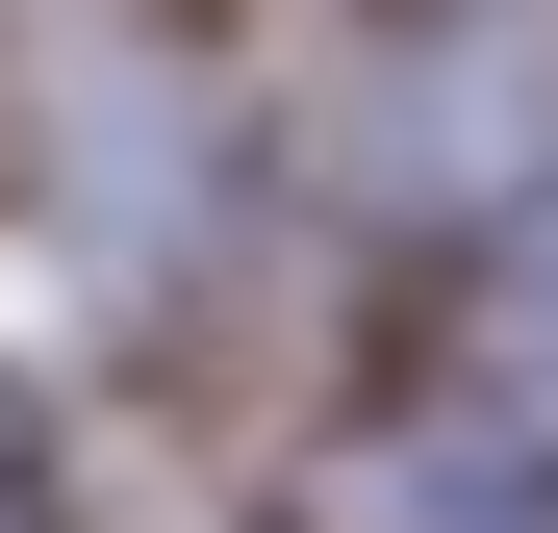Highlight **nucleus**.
Here are the masks:
<instances>
[{
	"label": "nucleus",
	"mask_w": 558,
	"mask_h": 533,
	"mask_svg": "<svg viewBox=\"0 0 558 533\" xmlns=\"http://www.w3.org/2000/svg\"><path fill=\"white\" fill-rule=\"evenodd\" d=\"M330 533H558V483H508V458H355Z\"/></svg>",
	"instance_id": "f257e3e1"
},
{
	"label": "nucleus",
	"mask_w": 558,
	"mask_h": 533,
	"mask_svg": "<svg viewBox=\"0 0 558 533\" xmlns=\"http://www.w3.org/2000/svg\"><path fill=\"white\" fill-rule=\"evenodd\" d=\"M483 305H508V355H533V381H558V204L508 229V280H483Z\"/></svg>",
	"instance_id": "f03ea898"
}]
</instances>
